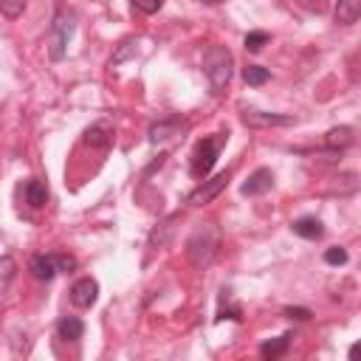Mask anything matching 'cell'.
<instances>
[{
  "label": "cell",
  "mask_w": 361,
  "mask_h": 361,
  "mask_svg": "<svg viewBox=\"0 0 361 361\" xmlns=\"http://www.w3.org/2000/svg\"><path fill=\"white\" fill-rule=\"evenodd\" d=\"M85 141H87L90 147L107 149V147H110V141H113V127H110L107 121H99V124L87 127V133H85Z\"/></svg>",
  "instance_id": "8fae6325"
},
{
  "label": "cell",
  "mask_w": 361,
  "mask_h": 361,
  "mask_svg": "<svg viewBox=\"0 0 361 361\" xmlns=\"http://www.w3.org/2000/svg\"><path fill=\"white\" fill-rule=\"evenodd\" d=\"M243 79H245L248 85H265V82L271 79V73H268V68H262V65H248V68L243 71Z\"/></svg>",
  "instance_id": "d6986e66"
},
{
  "label": "cell",
  "mask_w": 361,
  "mask_h": 361,
  "mask_svg": "<svg viewBox=\"0 0 361 361\" xmlns=\"http://www.w3.org/2000/svg\"><path fill=\"white\" fill-rule=\"evenodd\" d=\"M288 341H290V333H285V336H279V338H274V341H265V344L259 347V355H262V358H276V355L285 353Z\"/></svg>",
  "instance_id": "ac0fdd59"
},
{
  "label": "cell",
  "mask_w": 361,
  "mask_h": 361,
  "mask_svg": "<svg viewBox=\"0 0 361 361\" xmlns=\"http://www.w3.org/2000/svg\"><path fill=\"white\" fill-rule=\"evenodd\" d=\"M14 274H17V262H14L11 257H0V296L11 288Z\"/></svg>",
  "instance_id": "e0dca14e"
},
{
  "label": "cell",
  "mask_w": 361,
  "mask_h": 361,
  "mask_svg": "<svg viewBox=\"0 0 361 361\" xmlns=\"http://www.w3.org/2000/svg\"><path fill=\"white\" fill-rule=\"evenodd\" d=\"M133 6H135L138 11H144V14H155V11H161L164 0H133Z\"/></svg>",
  "instance_id": "603a6c76"
},
{
  "label": "cell",
  "mask_w": 361,
  "mask_h": 361,
  "mask_svg": "<svg viewBox=\"0 0 361 361\" xmlns=\"http://www.w3.org/2000/svg\"><path fill=\"white\" fill-rule=\"evenodd\" d=\"M217 248H220V231H217V226L214 223H203V226H197L192 231V237L186 243V257H189V262L195 268H206L214 259Z\"/></svg>",
  "instance_id": "6da1fadb"
},
{
  "label": "cell",
  "mask_w": 361,
  "mask_h": 361,
  "mask_svg": "<svg viewBox=\"0 0 361 361\" xmlns=\"http://www.w3.org/2000/svg\"><path fill=\"white\" fill-rule=\"evenodd\" d=\"M220 144H223V138H203V141H197V147L192 152V161H189V169H192L195 178H206L212 172V166H214V161L220 155Z\"/></svg>",
  "instance_id": "3957f363"
},
{
  "label": "cell",
  "mask_w": 361,
  "mask_h": 361,
  "mask_svg": "<svg viewBox=\"0 0 361 361\" xmlns=\"http://www.w3.org/2000/svg\"><path fill=\"white\" fill-rule=\"evenodd\" d=\"M25 200H28V206H34V209H42V206L48 203V186H45L42 180L31 178V180L25 183Z\"/></svg>",
  "instance_id": "9a60e30c"
},
{
  "label": "cell",
  "mask_w": 361,
  "mask_h": 361,
  "mask_svg": "<svg viewBox=\"0 0 361 361\" xmlns=\"http://www.w3.org/2000/svg\"><path fill=\"white\" fill-rule=\"evenodd\" d=\"M25 8V0H0V11L8 17V20H17Z\"/></svg>",
  "instance_id": "ffe728a7"
},
{
  "label": "cell",
  "mask_w": 361,
  "mask_h": 361,
  "mask_svg": "<svg viewBox=\"0 0 361 361\" xmlns=\"http://www.w3.org/2000/svg\"><path fill=\"white\" fill-rule=\"evenodd\" d=\"M183 130H186V121L183 118H164V121H155L149 127V141L152 144H166V141L178 138Z\"/></svg>",
  "instance_id": "8992f818"
},
{
  "label": "cell",
  "mask_w": 361,
  "mask_h": 361,
  "mask_svg": "<svg viewBox=\"0 0 361 361\" xmlns=\"http://www.w3.org/2000/svg\"><path fill=\"white\" fill-rule=\"evenodd\" d=\"M353 141H355L353 127H333V130L324 135V144H327L330 149H344V147H350Z\"/></svg>",
  "instance_id": "2e32d148"
},
{
  "label": "cell",
  "mask_w": 361,
  "mask_h": 361,
  "mask_svg": "<svg viewBox=\"0 0 361 361\" xmlns=\"http://www.w3.org/2000/svg\"><path fill=\"white\" fill-rule=\"evenodd\" d=\"M54 257H56V268H59V271L76 268V259H73V257H68V254H54Z\"/></svg>",
  "instance_id": "d4e9b609"
},
{
  "label": "cell",
  "mask_w": 361,
  "mask_h": 361,
  "mask_svg": "<svg viewBox=\"0 0 361 361\" xmlns=\"http://www.w3.org/2000/svg\"><path fill=\"white\" fill-rule=\"evenodd\" d=\"M296 3L310 14H324L327 11V0H296Z\"/></svg>",
  "instance_id": "cb8c5ba5"
},
{
  "label": "cell",
  "mask_w": 361,
  "mask_h": 361,
  "mask_svg": "<svg viewBox=\"0 0 361 361\" xmlns=\"http://www.w3.org/2000/svg\"><path fill=\"white\" fill-rule=\"evenodd\" d=\"M96 296H99V282L90 279V276L73 282V288H71V302H73L76 307H90V305L96 302Z\"/></svg>",
  "instance_id": "52a82bcc"
},
{
  "label": "cell",
  "mask_w": 361,
  "mask_h": 361,
  "mask_svg": "<svg viewBox=\"0 0 361 361\" xmlns=\"http://www.w3.org/2000/svg\"><path fill=\"white\" fill-rule=\"evenodd\" d=\"M285 316H290V319H307L310 310H305V307H285Z\"/></svg>",
  "instance_id": "484cf974"
},
{
  "label": "cell",
  "mask_w": 361,
  "mask_h": 361,
  "mask_svg": "<svg viewBox=\"0 0 361 361\" xmlns=\"http://www.w3.org/2000/svg\"><path fill=\"white\" fill-rule=\"evenodd\" d=\"M56 257L54 254H37L34 259H31V274H34V279H39V282H51L54 276H56Z\"/></svg>",
  "instance_id": "30bf717a"
},
{
  "label": "cell",
  "mask_w": 361,
  "mask_h": 361,
  "mask_svg": "<svg viewBox=\"0 0 361 361\" xmlns=\"http://www.w3.org/2000/svg\"><path fill=\"white\" fill-rule=\"evenodd\" d=\"M290 228H293V234H299L305 240H319L324 234V228H322V223L316 217H299V220L290 223Z\"/></svg>",
  "instance_id": "4fadbf2b"
},
{
  "label": "cell",
  "mask_w": 361,
  "mask_h": 361,
  "mask_svg": "<svg viewBox=\"0 0 361 361\" xmlns=\"http://www.w3.org/2000/svg\"><path fill=\"white\" fill-rule=\"evenodd\" d=\"M243 121H245L248 127H285V124H290L293 118H290V116H276V113L245 110V113H243Z\"/></svg>",
  "instance_id": "9c48e42d"
},
{
  "label": "cell",
  "mask_w": 361,
  "mask_h": 361,
  "mask_svg": "<svg viewBox=\"0 0 361 361\" xmlns=\"http://www.w3.org/2000/svg\"><path fill=\"white\" fill-rule=\"evenodd\" d=\"M268 39H271V37H268L265 31H251V34H245V48H248V51H259Z\"/></svg>",
  "instance_id": "44dd1931"
},
{
  "label": "cell",
  "mask_w": 361,
  "mask_h": 361,
  "mask_svg": "<svg viewBox=\"0 0 361 361\" xmlns=\"http://www.w3.org/2000/svg\"><path fill=\"white\" fill-rule=\"evenodd\" d=\"M203 3H220V0H203Z\"/></svg>",
  "instance_id": "4316f807"
},
{
  "label": "cell",
  "mask_w": 361,
  "mask_h": 361,
  "mask_svg": "<svg viewBox=\"0 0 361 361\" xmlns=\"http://www.w3.org/2000/svg\"><path fill=\"white\" fill-rule=\"evenodd\" d=\"M228 186V172H220L217 178H212V180H203L189 197H186V203L189 206H203V203H209V200H214L223 189Z\"/></svg>",
  "instance_id": "5b68a950"
},
{
  "label": "cell",
  "mask_w": 361,
  "mask_h": 361,
  "mask_svg": "<svg viewBox=\"0 0 361 361\" xmlns=\"http://www.w3.org/2000/svg\"><path fill=\"white\" fill-rule=\"evenodd\" d=\"M71 37H73V14H68V11H59L56 14V20H54V28H51V56L54 59H62L65 56V48H68V42H71Z\"/></svg>",
  "instance_id": "277c9868"
},
{
  "label": "cell",
  "mask_w": 361,
  "mask_h": 361,
  "mask_svg": "<svg viewBox=\"0 0 361 361\" xmlns=\"http://www.w3.org/2000/svg\"><path fill=\"white\" fill-rule=\"evenodd\" d=\"M324 262H330V265H344V262H347V251L338 248V245H333V248L324 251Z\"/></svg>",
  "instance_id": "7402d4cb"
},
{
  "label": "cell",
  "mask_w": 361,
  "mask_h": 361,
  "mask_svg": "<svg viewBox=\"0 0 361 361\" xmlns=\"http://www.w3.org/2000/svg\"><path fill=\"white\" fill-rule=\"evenodd\" d=\"M56 333H59L62 341H79L82 333H85V324H82V319H76V316H62L59 324H56Z\"/></svg>",
  "instance_id": "7c38bea8"
},
{
  "label": "cell",
  "mask_w": 361,
  "mask_h": 361,
  "mask_svg": "<svg viewBox=\"0 0 361 361\" xmlns=\"http://www.w3.org/2000/svg\"><path fill=\"white\" fill-rule=\"evenodd\" d=\"M231 65H234V59H231L228 48L212 45V48L206 51V56H203V73H206L212 90H223V87L228 85V79H231Z\"/></svg>",
  "instance_id": "7a4b0ae2"
},
{
  "label": "cell",
  "mask_w": 361,
  "mask_h": 361,
  "mask_svg": "<svg viewBox=\"0 0 361 361\" xmlns=\"http://www.w3.org/2000/svg\"><path fill=\"white\" fill-rule=\"evenodd\" d=\"M361 17V0H338L336 3V23L353 25Z\"/></svg>",
  "instance_id": "5bb4252c"
},
{
  "label": "cell",
  "mask_w": 361,
  "mask_h": 361,
  "mask_svg": "<svg viewBox=\"0 0 361 361\" xmlns=\"http://www.w3.org/2000/svg\"><path fill=\"white\" fill-rule=\"evenodd\" d=\"M271 186H274V172L262 166V169H257V172L248 175V180L240 186V192L248 197V195H262V192H268Z\"/></svg>",
  "instance_id": "ba28073f"
}]
</instances>
